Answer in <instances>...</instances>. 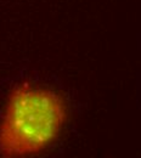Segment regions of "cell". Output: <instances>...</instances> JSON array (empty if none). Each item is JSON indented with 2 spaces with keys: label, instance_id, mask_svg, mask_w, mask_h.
I'll return each mask as SVG.
<instances>
[{
  "label": "cell",
  "instance_id": "6da1fadb",
  "mask_svg": "<svg viewBox=\"0 0 141 158\" xmlns=\"http://www.w3.org/2000/svg\"><path fill=\"white\" fill-rule=\"evenodd\" d=\"M66 118L64 101L54 90L16 86L0 120V153L6 157L39 153L57 139Z\"/></svg>",
  "mask_w": 141,
  "mask_h": 158
}]
</instances>
